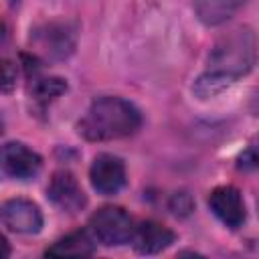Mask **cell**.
<instances>
[{
    "label": "cell",
    "mask_w": 259,
    "mask_h": 259,
    "mask_svg": "<svg viewBox=\"0 0 259 259\" xmlns=\"http://www.w3.org/2000/svg\"><path fill=\"white\" fill-rule=\"evenodd\" d=\"M208 206L221 223L231 229H237L245 223V202L241 192L233 186H219L208 196Z\"/></svg>",
    "instance_id": "8"
},
{
    "label": "cell",
    "mask_w": 259,
    "mask_h": 259,
    "mask_svg": "<svg viewBox=\"0 0 259 259\" xmlns=\"http://www.w3.org/2000/svg\"><path fill=\"white\" fill-rule=\"evenodd\" d=\"M170 208L174 214H180V217H186L190 210H192V198L188 192H176L170 200Z\"/></svg>",
    "instance_id": "16"
},
{
    "label": "cell",
    "mask_w": 259,
    "mask_h": 259,
    "mask_svg": "<svg viewBox=\"0 0 259 259\" xmlns=\"http://www.w3.org/2000/svg\"><path fill=\"white\" fill-rule=\"evenodd\" d=\"M0 221L12 233L32 235L38 233L42 227L40 208L26 198H10L0 206Z\"/></svg>",
    "instance_id": "4"
},
{
    "label": "cell",
    "mask_w": 259,
    "mask_h": 259,
    "mask_svg": "<svg viewBox=\"0 0 259 259\" xmlns=\"http://www.w3.org/2000/svg\"><path fill=\"white\" fill-rule=\"evenodd\" d=\"M10 255V247H8V241L0 235V257H8Z\"/></svg>",
    "instance_id": "18"
},
{
    "label": "cell",
    "mask_w": 259,
    "mask_h": 259,
    "mask_svg": "<svg viewBox=\"0 0 259 259\" xmlns=\"http://www.w3.org/2000/svg\"><path fill=\"white\" fill-rule=\"evenodd\" d=\"M47 194L53 200V204H57L61 210H67V212H77L87 202L77 178L65 170L53 174L49 188H47Z\"/></svg>",
    "instance_id": "7"
},
{
    "label": "cell",
    "mask_w": 259,
    "mask_h": 259,
    "mask_svg": "<svg viewBox=\"0 0 259 259\" xmlns=\"http://www.w3.org/2000/svg\"><path fill=\"white\" fill-rule=\"evenodd\" d=\"M65 91H67V83H65V79H61V77H45V79H38V81L32 85V89H30L32 97L38 99V101L57 99V97L63 95Z\"/></svg>",
    "instance_id": "14"
},
{
    "label": "cell",
    "mask_w": 259,
    "mask_h": 259,
    "mask_svg": "<svg viewBox=\"0 0 259 259\" xmlns=\"http://www.w3.org/2000/svg\"><path fill=\"white\" fill-rule=\"evenodd\" d=\"M245 2L247 0H194V10L204 24L217 26L229 20Z\"/></svg>",
    "instance_id": "12"
},
{
    "label": "cell",
    "mask_w": 259,
    "mask_h": 259,
    "mask_svg": "<svg viewBox=\"0 0 259 259\" xmlns=\"http://www.w3.org/2000/svg\"><path fill=\"white\" fill-rule=\"evenodd\" d=\"M174 239H176V235L168 227H164L156 221H146L140 227H134V235H132L130 243H134V249L138 253L154 255V253L164 251L168 245H172Z\"/></svg>",
    "instance_id": "9"
},
{
    "label": "cell",
    "mask_w": 259,
    "mask_h": 259,
    "mask_svg": "<svg viewBox=\"0 0 259 259\" xmlns=\"http://www.w3.org/2000/svg\"><path fill=\"white\" fill-rule=\"evenodd\" d=\"M93 253H95V243L87 231H75L47 249V255H55V257H87Z\"/></svg>",
    "instance_id": "11"
},
{
    "label": "cell",
    "mask_w": 259,
    "mask_h": 259,
    "mask_svg": "<svg viewBox=\"0 0 259 259\" xmlns=\"http://www.w3.org/2000/svg\"><path fill=\"white\" fill-rule=\"evenodd\" d=\"M14 83H16V67L6 61V59H0V91H12L14 89Z\"/></svg>",
    "instance_id": "15"
},
{
    "label": "cell",
    "mask_w": 259,
    "mask_h": 259,
    "mask_svg": "<svg viewBox=\"0 0 259 259\" xmlns=\"http://www.w3.org/2000/svg\"><path fill=\"white\" fill-rule=\"evenodd\" d=\"M89 231H91L95 241H99L107 247L123 245V243L132 241L134 221L119 206H103L91 217Z\"/></svg>",
    "instance_id": "3"
},
{
    "label": "cell",
    "mask_w": 259,
    "mask_h": 259,
    "mask_svg": "<svg viewBox=\"0 0 259 259\" xmlns=\"http://www.w3.org/2000/svg\"><path fill=\"white\" fill-rule=\"evenodd\" d=\"M91 184L101 194H115L125 184V166L117 156L99 154L89 170Z\"/></svg>",
    "instance_id": "6"
},
{
    "label": "cell",
    "mask_w": 259,
    "mask_h": 259,
    "mask_svg": "<svg viewBox=\"0 0 259 259\" xmlns=\"http://www.w3.org/2000/svg\"><path fill=\"white\" fill-rule=\"evenodd\" d=\"M255 34L251 28H237L223 36L210 57H208V71L219 73L231 81L247 75L255 65Z\"/></svg>",
    "instance_id": "2"
},
{
    "label": "cell",
    "mask_w": 259,
    "mask_h": 259,
    "mask_svg": "<svg viewBox=\"0 0 259 259\" xmlns=\"http://www.w3.org/2000/svg\"><path fill=\"white\" fill-rule=\"evenodd\" d=\"M142 115L121 97H99L77 123L79 134L89 142H109L127 138L138 132Z\"/></svg>",
    "instance_id": "1"
},
{
    "label": "cell",
    "mask_w": 259,
    "mask_h": 259,
    "mask_svg": "<svg viewBox=\"0 0 259 259\" xmlns=\"http://www.w3.org/2000/svg\"><path fill=\"white\" fill-rule=\"evenodd\" d=\"M40 156L20 142H6L0 146V168L12 178H32L40 170Z\"/></svg>",
    "instance_id": "5"
},
{
    "label": "cell",
    "mask_w": 259,
    "mask_h": 259,
    "mask_svg": "<svg viewBox=\"0 0 259 259\" xmlns=\"http://www.w3.org/2000/svg\"><path fill=\"white\" fill-rule=\"evenodd\" d=\"M241 166H245V168H253L255 166V152H253V148H249L247 154L241 156Z\"/></svg>",
    "instance_id": "17"
},
{
    "label": "cell",
    "mask_w": 259,
    "mask_h": 259,
    "mask_svg": "<svg viewBox=\"0 0 259 259\" xmlns=\"http://www.w3.org/2000/svg\"><path fill=\"white\" fill-rule=\"evenodd\" d=\"M231 83H235V81H231V79H227V77H223V75H219V73H212V71H206L204 75H200L196 81H194V93L200 97V99H208V97H217V95H221Z\"/></svg>",
    "instance_id": "13"
},
{
    "label": "cell",
    "mask_w": 259,
    "mask_h": 259,
    "mask_svg": "<svg viewBox=\"0 0 259 259\" xmlns=\"http://www.w3.org/2000/svg\"><path fill=\"white\" fill-rule=\"evenodd\" d=\"M34 40L45 55L55 57V59H63L75 47V32L67 24H55L53 22V24H47L45 28L36 30Z\"/></svg>",
    "instance_id": "10"
}]
</instances>
